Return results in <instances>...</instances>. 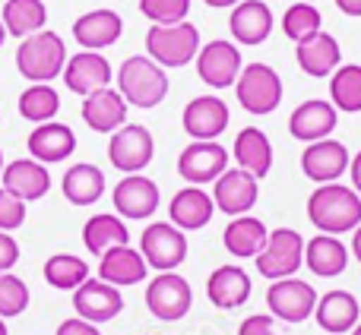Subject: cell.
Instances as JSON below:
<instances>
[{"instance_id": "1", "label": "cell", "mask_w": 361, "mask_h": 335, "mask_svg": "<svg viewBox=\"0 0 361 335\" xmlns=\"http://www.w3.org/2000/svg\"><path fill=\"white\" fill-rule=\"evenodd\" d=\"M307 218L324 234H349L361 225V196L352 187L320 184L307 196Z\"/></svg>"}, {"instance_id": "2", "label": "cell", "mask_w": 361, "mask_h": 335, "mask_svg": "<svg viewBox=\"0 0 361 335\" xmlns=\"http://www.w3.org/2000/svg\"><path fill=\"white\" fill-rule=\"evenodd\" d=\"M118 92L133 108H159L169 95V73L149 54H133L118 70Z\"/></svg>"}, {"instance_id": "3", "label": "cell", "mask_w": 361, "mask_h": 335, "mask_svg": "<svg viewBox=\"0 0 361 335\" xmlns=\"http://www.w3.org/2000/svg\"><path fill=\"white\" fill-rule=\"evenodd\" d=\"M67 67V44L57 32L42 29L23 38L16 48V70L29 82H51Z\"/></svg>"}, {"instance_id": "4", "label": "cell", "mask_w": 361, "mask_h": 335, "mask_svg": "<svg viewBox=\"0 0 361 335\" xmlns=\"http://www.w3.org/2000/svg\"><path fill=\"white\" fill-rule=\"evenodd\" d=\"M146 54L165 70L187 67L200 54V32L193 23H175V25H149L146 32Z\"/></svg>"}, {"instance_id": "5", "label": "cell", "mask_w": 361, "mask_h": 335, "mask_svg": "<svg viewBox=\"0 0 361 335\" xmlns=\"http://www.w3.org/2000/svg\"><path fill=\"white\" fill-rule=\"evenodd\" d=\"M254 260H257V272L263 279H269V282L292 279L305 266V237L292 228H276V231H269L267 247Z\"/></svg>"}, {"instance_id": "6", "label": "cell", "mask_w": 361, "mask_h": 335, "mask_svg": "<svg viewBox=\"0 0 361 335\" xmlns=\"http://www.w3.org/2000/svg\"><path fill=\"white\" fill-rule=\"evenodd\" d=\"M238 105L247 114H273L282 105V80L273 67L267 63H247V67L238 73Z\"/></svg>"}, {"instance_id": "7", "label": "cell", "mask_w": 361, "mask_h": 335, "mask_svg": "<svg viewBox=\"0 0 361 335\" xmlns=\"http://www.w3.org/2000/svg\"><path fill=\"white\" fill-rule=\"evenodd\" d=\"M140 253H143L146 266L159 269V272H175L187 260V234L171 222H152L140 234Z\"/></svg>"}, {"instance_id": "8", "label": "cell", "mask_w": 361, "mask_h": 335, "mask_svg": "<svg viewBox=\"0 0 361 335\" xmlns=\"http://www.w3.org/2000/svg\"><path fill=\"white\" fill-rule=\"evenodd\" d=\"M193 304V291L187 285L184 275L178 272H159L156 279L146 285V307L156 320L162 323H178L187 317Z\"/></svg>"}, {"instance_id": "9", "label": "cell", "mask_w": 361, "mask_h": 335, "mask_svg": "<svg viewBox=\"0 0 361 335\" xmlns=\"http://www.w3.org/2000/svg\"><path fill=\"white\" fill-rule=\"evenodd\" d=\"M152 156H156V139L143 124H124L111 133L108 158L121 174H140L143 168H149Z\"/></svg>"}, {"instance_id": "10", "label": "cell", "mask_w": 361, "mask_h": 335, "mask_svg": "<svg viewBox=\"0 0 361 335\" xmlns=\"http://www.w3.org/2000/svg\"><path fill=\"white\" fill-rule=\"evenodd\" d=\"M228 171V149L216 139H193L178 156V174L193 187L216 184Z\"/></svg>"}, {"instance_id": "11", "label": "cell", "mask_w": 361, "mask_h": 335, "mask_svg": "<svg viewBox=\"0 0 361 335\" xmlns=\"http://www.w3.org/2000/svg\"><path fill=\"white\" fill-rule=\"evenodd\" d=\"M267 307L282 323H305L307 317H314L317 291H314V285L295 279V275L292 279H276L267 288Z\"/></svg>"}, {"instance_id": "12", "label": "cell", "mask_w": 361, "mask_h": 335, "mask_svg": "<svg viewBox=\"0 0 361 335\" xmlns=\"http://www.w3.org/2000/svg\"><path fill=\"white\" fill-rule=\"evenodd\" d=\"M73 310L80 320H89V323H95V326L111 323V320L124 310V294H121V288L89 275L73 291Z\"/></svg>"}, {"instance_id": "13", "label": "cell", "mask_w": 361, "mask_h": 335, "mask_svg": "<svg viewBox=\"0 0 361 335\" xmlns=\"http://www.w3.org/2000/svg\"><path fill=\"white\" fill-rule=\"evenodd\" d=\"M244 70L241 63V51L238 44L225 42V38H216V42L203 44L197 54V73L206 86L212 89H228L238 82V73Z\"/></svg>"}, {"instance_id": "14", "label": "cell", "mask_w": 361, "mask_h": 335, "mask_svg": "<svg viewBox=\"0 0 361 335\" xmlns=\"http://www.w3.org/2000/svg\"><path fill=\"white\" fill-rule=\"evenodd\" d=\"M111 203L118 209L121 218H130V222H143L162 203V193H159V184L146 174H127L121 177V184L114 187Z\"/></svg>"}, {"instance_id": "15", "label": "cell", "mask_w": 361, "mask_h": 335, "mask_svg": "<svg viewBox=\"0 0 361 335\" xmlns=\"http://www.w3.org/2000/svg\"><path fill=\"white\" fill-rule=\"evenodd\" d=\"M349 149L339 139H317V143H307V149L301 152V171L307 180L314 184H336L345 171H349Z\"/></svg>"}, {"instance_id": "16", "label": "cell", "mask_w": 361, "mask_h": 335, "mask_svg": "<svg viewBox=\"0 0 361 335\" xmlns=\"http://www.w3.org/2000/svg\"><path fill=\"white\" fill-rule=\"evenodd\" d=\"M257 196H260V184L250 171L244 168H231L225 171L222 177L212 184V203H216L219 212L225 215H247L250 209L257 206Z\"/></svg>"}, {"instance_id": "17", "label": "cell", "mask_w": 361, "mask_h": 335, "mask_svg": "<svg viewBox=\"0 0 361 335\" xmlns=\"http://www.w3.org/2000/svg\"><path fill=\"white\" fill-rule=\"evenodd\" d=\"M61 76L70 92L86 99V95L111 86V63L102 51H80V54L67 57V67H63Z\"/></svg>"}, {"instance_id": "18", "label": "cell", "mask_w": 361, "mask_h": 335, "mask_svg": "<svg viewBox=\"0 0 361 335\" xmlns=\"http://www.w3.org/2000/svg\"><path fill=\"white\" fill-rule=\"evenodd\" d=\"M184 133L193 139H219L228 127L231 114L228 105L216 95H197V99L187 101L184 108Z\"/></svg>"}, {"instance_id": "19", "label": "cell", "mask_w": 361, "mask_h": 335, "mask_svg": "<svg viewBox=\"0 0 361 335\" xmlns=\"http://www.w3.org/2000/svg\"><path fill=\"white\" fill-rule=\"evenodd\" d=\"M0 187L10 190L16 199H23L25 206L42 199L51 190V174L48 165L35 162V158H16V162L4 165L0 171Z\"/></svg>"}, {"instance_id": "20", "label": "cell", "mask_w": 361, "mask_h": 335, "mask_svg": "<svg viewBox=\"0 0 361 335\" xmlns=\"http://www.w3.org/2000/svg\"><path fill=\"white\" fill-rule=\"evenodd\" d=\"M25 149H29V158H35V162H42V165L67 162L76 152V133L70 130L67 124H57V120L35 124V130L25 139Z\"/></svg>"}, {"instance_id": "21", "label": "cell", "mask_w": 361, "mask_h": 335, "mask_svg": "<svg viewBox=\"0 0 361 335\" xmlns=\"http://www.w3.org/2000/svg\"><path fill=\"white\" fill-rule=\"evenodd\" d=\"M127 108L130 105L124 101V95H121L118 89L105 86V89H99V92H92V95L82 99L80 114H82V120H86L89 130L114 133L127 124Z\"/></svg>"}, {"instance_id": "22", "label": "cell", "mask_w": 361, "mask_h": 335, "mask_svg": "<svg viewBox=\"0 0 361 335\" xmlns=\"http://www.w3.org/2000/svg\"><path fill=\"white\" fill-rule=\"evenodd\" d=\"M333 130H336V108H333V101L324 99L301 101L292 111V118H288V133L295 139H301V143L326 139Z\"/></svg>"}, {"instance_id": "23", "label": "cell", "mask_w": 361, "mask_h": 335, "mask_svg": "<svg viewBox=\"0 0 361 335\" xmlns=\"http://www.w3.org/2000/svg\"><path fill=\"white\" fill-rule=\"evenodd\" d=\"M121 32H124V19H121L114 10H105V6L82 13V16L73 23V38L82 51L111 48V44L121 38Z\"/></svg>"}, {"instance_id": "24", "label": "cell", "mask_w": 361, "mask_h": 335, "mask_svg": "<svg viewBox=\"0 0 361 335\" xmlns=\"http://www.w3.org/2000/svg\"><path fill=\"white\" fill-rule=\"evenodd\" d=\"M228 29L238 44H263L273 32V10L263 0H241L228 16Z\"/></svg>"}, {"instance_id": "25", "label": "cell", "mask_w": 361, "mask_h": 335, "mask_svg": "<svg viewBox=\"0 0 361 335\" xmlns=\"http://www.w3.org/2000/svg\"><path fill=\"white\" fill-rule=\"evenodd\" d=\"M206 294L219 310H238L250 298V275L241 266L225 263V266L212 269V275L206 279Z\"/></svg>"}, {"instance_id": "26", "label": "cell", "mask_w": 361, "mask_h": 335, "mask_svg": "<svg viewBox=\"0 0 361 335\" xmlns=\"http://www.w3.org/2000/svg\"><path fill=\"white\" fill-rule=\"evenodd\" d=\"M212 212H216V203H212V196L203 190V187H184V190H178L175 196H171L169 203V218L175 228H180L187 234V231H200L209 225Z\"/></svg>"}, {"instance_id": "27", "label": "cell", "mask_w": 361, "mask_h": 335, "mask_svg": "<svg viewBox=\"0 0 361 335\" xmlns=\"http://www.w3.org/2000/svg\"><path fill=\"white\" fill-rule=\"evenodd\" d=\"M149 266H146L143 253L133 250L130 244L124 247H111L108 253L99 256V279L108 282L114 288H127V285H140L146 279Z\"/></svg>"}, {"instance_id": "28", "label": "cell", "mask_w": 361, "mask_h": 335, "mask_svg": "<svg viewBox=\"0 0 361 335\" xmlns=\"http://www.w3.org/2000/svg\"><path fill=\"white\" fill-rule=\"evenodd\" d=\"M295 57H298V67L305 70L307 76L320 80V76H330L333 70L339 67V61H343V51H339V42L330 35V32L320 29L317 35L298 42V48H295Z\"/></svg>"}, {"instance_id": "29", "label": "cell", "mask_w": 361, "mask_h": 335, "mask_svg": "<svg viewBox=\"0 0 361 335\" xmlns=\"http://www.w3.org/2000/svg\"><path fill=\"white\" fill-rule=\"evenodd\" d=\"M314 317H317V326L324 332H336V335L352 332L361 317L358 298L352 291H330V294H324V298H317Z\"/></svg>"}, {"instance_id": "30", "label": "cell", "mask_w": 361, "mask_h": 335, "mask_svg": "<svg viewBox=\"0 0 361 335\" xmlns=\"http://www.w3.org/2000/svg\"><path fill=\"white\" fill-rule=\"evenodd\" d=\"M305 266L317 279H336L349 266V250L336 234H317L305 244Z\"/></svg>"}, {"instance_id": "31", "label": "cell", "mask_w": 361, "mask_h": 335, "mask_svg": "<svg viewBox=\"0 0 361 335\" xmlns=\"http://www.w3.org/2000/svg\"><path fill=\"white\" fill-rule=\"evenodd\" d=\"M269 228L254 215H235L222 234V244L235 260H254L263 247H267Z\"/></svg>"}, {"instance_id": "32", "label": "cell", "mask_w": 361, "mask_h": 335, "mask_svg": "<svg viewBox=\"0 0 361 335\" xmlns=\"http://www.w3.org/2000/svg\"><path fill=\"white\" fill-rule=\"evenodd\" d=\"M61 190H63V199H67V203L95 206L102 196H105V171H102L99 165L80 162V165H73V168L63 171Z\"/></svg>"}, {"instance_id": "33", "label": "cell", "mask_w": 361, "mask_h": 335, "mask_svg": "<svg viewBox=\"0 0 361 335\" xmlns=\"http://www.w3.org/2000/svg\"><path fill=\"white\" fill-rule=\"evenodd\" d=\"M82 244H86V250L92 256H102L111 247H124V244H130V231H127V225H124L121 215L99 212V215H92L86 225H82Z\"/></svg>"}, {"instance_id": "34", "label": "cell", "mask_w": 361, "mask_h": 335, "mask_svg": "<svg viewBox=\"0 0 361 335\" xmlns=\"http://www.w3.org/2000/svg\"><path fill=\"white\" fill-rule=\"evenodd\" d=\"M235 162L238 168L254 174L257 180L267 177L269 168H273V143H269L267 133L257 130V127H244L235 139Z\"/></svg>"}, {"instance_id": "35", "label": "cell", "mask_w": 361, "mask_h": 335, "mask_svg": "<svg viewBox=\"0 0 361 335\" xmlns=\"http://www.w3.org/2000/svg\"><path fill=\"white\" fill-rule=\"evenodd\" d=\"M0 23H4L6 35L23 42L48 25V6H44V0H6Z\"/></svg>"}, {"instance_id": "36", "label": "cell", "mask_w": 361, "mask_h": 335, "mask_svg": "<svg viewBox=\"0 0 361 335\" xmlns=\"http://www.w3.org/2000/svg\"><path fill=\"white\" fill-rule=\"evenodd\" d=\"M42 275L57 291H76L89 279V263L76 253H54V256H48Z\"/></svg>"}, {"instance_id": "37", "label": "cell", "mask_w": 361, "mask_h": 335, "mask_svg": "<svg viewBox=\"0 0 361 335\" xmlns=\"http://www.w3.org/2000/svg\"><path fill=\"white\" fill-rule=\"evenodd\" d=\"M330 101L336 111H345V114L361 111V67L358 63H339L330 73Z\"/></svg>"}, {"instance_id": "38", "label": "cell", "mask_w": 361, "mask_h": 335, "mask_svg": "<svg viewBox=\"0 0 361 335\" xmlns=\"http://www.w3.org/2000/svg\"><path fill=\"white\" fill-rule=\"evenodd\" d=\"M16 108L29 124H48L61 111V95L51 89V82H32L29 89H23Z\"/></svg>"}, {"instance_id": "39", "label": "cell", "mask_w": 361, "mask_h": 335, "mask_svg": "<svg viewBox=\"0 0 361 335\" xmlns=\"http://www.w3.org/2000/svg\"><path fill=\"white\" fill-rule=\"evenodd\" d=\"M320 25H324V16H320L317 4H307V0L292 4L286 10V16H282V32H286L295 44L305 42V38H311V35H317Z\"/></svg>"}, {"instance_id": "40", "label": "cell", "mask_w": 361, "mask_h": 335, "mask_svg": "<svg viewBox=\"0 0 361 335\" xmlns=\"http://www.w3.org/2000/svg\"><path fill=\"white\" fill-rule=\"evenodd\" d=\"M29 307V285L13 272H0V320L25 313Z\"/></svg>"}, {"instance_id": "41", "label": "cell", "mask_w": 361, "mask_h": 335, "mask_svg": "<svg viewBox=\"0 0 361 335\" xmlns=\"http://www.w3.org/2000/svg\"><path fill=\"white\" fill-rule=\"evenodd\" d=\"M140 13L152 25H175L184 23L190 13V0H140Z\"/></svg>"}, {"instance_id": "42", "label": "cell", "mask_w": 361, "mask_h": 335, "mask_svg": "<svg viewBox=\"0 0 361 335\" xmlns=\"http://www.w3.org/2000/svg\"><path fill=\"white\" fill-rule=\"evenodd\" d=\"M23 222H25V203L0 187V231L13 234L16 228H23Z\"/></svg>"}, {"instance_id": "43", "label": "cell", "mask_w": 361, "mask_h": 335, "mask_svg": "<svg viewBox=\"0 0 361 335\" xmlns=\"http://www.w3.org/2000/svg\"><path fill=\"white\" fill-rule=\"evenodd\" d=\"M238 335H282V332H279V326H276V317L254 313V317H247L238 326Z\"/></svg>"}, {"instance_id": "44", "label": "cell", "mask_w": 361, "mask_h": 335, "mask_svg": "<svg viewBox=\"0 0 361 335\" xmlns=\"http://www.w3.org/2000/svg\"><path fill=\"white\" fill-rule=\"evenodd\" d=\"M19 263V244L10 231H0V272H10Z\"/></svg>"}, {"instance_id": "45", "label": "cell", "mask_w": 361, "mask_h": 335, "mask_svg": "<svg viewBox=\"0 0 361 335\" xmlns=\"http://www.w3.org/2000/svg\"><path fill=\"white\" fill-rule=\"evenodd\" d=\"M54 335H102V332H99V326L89 323V320L70 317V320H63V323L57 326V332H54Z\"/></svg>"}, {"instance_id": "46", "label": "cell", "mask_w": 361, "mask_h": 335, "mask_svg": "<svg viewBox=\"0 0 361 335\" xmlns=\"http://www.w3.org/2000/svg\"><path fill=\"white\" fill-rule=\"evenodd\" d=\"M349 174H352V190L361 196V152L349 162Z\"/></svg>"}, {"instance_id": "47", "label": "cell", "mask_w": 361, "mask_h": 335, "mask_svg": "<svg viewBox=\"0 0 361 335\" xmlns=\"http://www.w3.org/2000/svg\"><path fill=\"white\" fill-rule=\"evenodd\" d=\"M336 6L345 16H361V0H336Z\"/></svg>"}, {"instance_id": "48", "label": "cell", "mask_w": 361, "mask_h": 335, "mask_svg": "<svg viewBox=\"0 0 361 335\" xmlns=\"http://www.w3.org/2000/svg\"><path fill=\"white\" fill-rule=\"evenodd\" d=\"M352 253H355V260L361 263V225L352 231Z\"/></svg>"}, {"instance_id": "49", "label": "cell", "mask_w": 361, "mask_h": 335, "mask_svg": "<svg viewBox=\"0 0 361 335\" xmlns=\"http://www.w3.org/2000/svg\"><path fill=\"white\" fill-rule=\"evenodd\" d=\"M206 6H212V10H225V6H238L241 0H203Z\"/></svg>"}, {"instance_id": "50", "label": "cell", "mask_w": 361, "mask_h": 335, "mask_svg": "<svg viewBox=\"0 0 361 335\" xmlns=\"http://www.w3.org/2000/svg\"><path fill=\"white\" fill-rule=\"evenodd\" d=\"M0 335H10V329H6V320H0Z\"/></svg>"}, {"instance_id": "51", "label": "cell", "mask_w": 361, "mask_h": 335, "mask_svg": "<svg viewBox=\"0 0 361 335\" xmlns=\"http://www.w3.org/2000/svg\"><path fill=\"white\" fill-rule=\"evenodd\" d=\"M4 38H6V29H4V23H0V48H4Z\"/></svg>"}, {"instance_id": "52", "label": "cell", "mask_w": 361, "mask_h": 335, "mask_svg": "<svg viewBox=\"0 0 361 335\" xmlns=\"http://www.w3.org/2000/svg\"><path fill=\"white\" fill-rule=\"evenodd\" d=\"M352 335H361V323L355 326V329H352Z\"/></svg>"}, {"instance_id": "53", "label": "cell", "mask_w": 361, "mask_h": 335, "mask_svg": "<svg viewBox=\"0 0 361 335\" xmlns=\"http://www.w3.org/2000/svg\"><path fill=\"white\" fill-rule=\"evenodd\" d=\"M0 171H4V149H0Z\"/></svg>"}, {"instance_id": "54", "label": "cell", "mask_w": 361, "mask_h": 335, "mask_svg": "<svg viewBox=\"0 0 361 335\" xmlns=\"http://www.w3.org/2000/svg\"><path fill=\"white\" fill-rule=\"evenodd\" d=\"M307 4H317V0H307Z\"/></svg>"}]
</instances>
